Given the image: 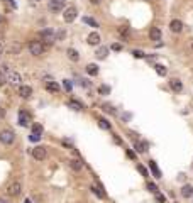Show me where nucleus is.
<instances>
[{"label": "nucleus", "instance_id": "1", "mask_svg": "<svg viewBox=\"0 0 193 203\" xmlns=\"http://www.w3.org/2000/svg\"><path fill=\"white\" fill-rule=\"evenodd\" d=\"M2 68H3V71H5V74H7V81H10L12 85H20V74L19 73L9 69V66H2Z\"/></svg>", "mask_w": 193, "mask_h": 203}, {"label": "nucleus", "instance_id": "2", "mask_svg": "<svg viewBox=\"0 0 193 203\" xmlns=\"http://www.w3.org/2000/svg\"><path fill=\"white\" fill-rule=\"evenodd\" d=\"M29 51H31L32 56H41L43 51H44L43 43H41V41H31V43H29Z\"/></svg>", "mask_w": 193, "mask_h": 203}, {"label": "nucleus", "instance_id": "3", "mask_svg": "<svg viewBox=\"0 0 193 203\" xmlns=\"http://www.w3.org/2000/svg\"><path fill=\"white\" fill-rule=\"evenodd\" d=\"M41 39H43L46 44H53L54 41H56V32H54L53 29H44V31H41Z\"/></svg>", "mask_w": 193, "mask_h": 203}, {"label": "nucleus", "instance_id": "4", "mask_svg": "<svg viewBox=\"0 0 193 203\" xmlns=\"http://www.w3.org/2000/svg\"><path fill=\"white\" fill-rule=\"evenodd\" d=\"M14 140H15V135H14V132H12V130H2V132H0V142H2V144L10 146Z\"/></svg>", "mask_w": 193, "mask_h": 203}, {"label": "nucleus", "instance_id": "5", "mask_svg": "<svg viewBox=\"0 0 193 203\" xmlns=\"http://www.w3.org/2000/svg\"><path fill=\"white\" fill-rule=\"evenodd\" d=\"M20 191H22V185H20L19 181L9 185V188H7V195H9V196H17V195H20Z\"/></svg>", "mask_w": 193, "mask_h": 203}, {"label": "nucleus", "instance_id": "6", "mask_svg": "<svg viewBox=\"0 0 193 203\" xmlns=\"http://www.w3.org/2000/svg\"><path fill=\"white\" fill-rule=\"evenodd\" d=\"M32 156H34V159H37V161H43V159H46V156H48V151H46L43 146H36L32 149Z\"/></svg>", "mask_w": 193, "mask_h": 203}, {"label": "nucleus", "instance_id": "7", "mask_svg": "<svg viewBox=\"0 0 193 203\" xmlns=\"http://www.w3.org/2000/svg\"><path fill=\"white\" fill-rule=\"evenodd\" d=\"M63 19H65L66 22H73V20L76 19V9H75V7H68V9L65 10Z\"/></svg>", "mask_w": 193, "mask_h": 203}, {"label": "nucleus", "instance_id": "8", "mask_svg": "<svg viewBox=\"0 0 193 203\" xmlns=\"http://www.w3.org/2000/svg\"><path fill=\"white\" fill-rule=\"evenodd\" d=\"M29 122H31V115H29L26 110H20V112H19V124H20L22 127H27Z\"/></svg>", "mask_w": 193, "mask_h": 203}, {"label": "nucleus", "instance_id": "9", "mask_svg": "<svg viewBox=\"0 0 193 203\" xmlns=\"http://www.w3.org/2000/svg\"><path fill=\"white\" fill-rule=\"evenodd\" d=\"M19 95L22 98H29L32 95V88L29 85H22V86H19Z\"/></svg>", "mask_w": 193, "mask_h": 203}, {"label": "nucleus", "instance_id": "10", "mask_svg": "<svg viewBox=\"0 0 193 203\" xmlns=\"http://www.w3.org/2000/svg\"><path fill=\"white\" fill-rule=\"evenodd\" d=\"M170 29H171L173 32H181V31H183V22H181V20H178V19L171 20Z\"/></svg>", "mask_w": 193, "mask_h": 203}, {"label": "nucleus", "instance_id": "11", "mask_svg": "<svg viewBox=\"0 0 193 203\" xmlns=\"http://www.w3.org/2000/svg\"><path fill=\"white\" fill-rule=\"evenodd\" d=\"M170 86H171V90H173V92H181L183 90V83L180 80H176V78H173V80H170Z\"/></svg>", "mask_w": 193, "mask_h": 203}, {"label": "nucleus", "instance_id": "12", "mask_svg": "<svg viewBox=\"0 0 193 203\" xmlns=\"http://www.w3.org/2000/svg\"><path fill=\"white\" fill-rule=\"evenodd\" d=\"M86 43L90 44V46H96V44H100V36L96 34V32H91V34L86 37Z\"/></svg>", "mask_w": 193, "mask_h": 203}, {"label": "nucleus", "instance_id": "13", "mask_svg": "<svg viewBox=\"0 0 193 203\" xmlns=\"http://www.w3.org/2000/svg\"><path fill=\"white\" fill-rule=\"evenodd\" d=\"M63 7H65V3H61V2H56V0H51V2L48 3V9L51 10V12H58V10H61Z\"/></svg>", "mask_w": 193, "mask_h": 203}, {"label": "nucleus", "instance_id": "14", "mask_svg": "<svg viewBox=\"0 0 193 203\" xmlns=\"http://www.w3.org/2000/svg\"><path fill=\"white\" fill-rule=\"evenodd\" d=\"M181 196L183 198H191L193 196V186L191 185H185L181 188Z\"/></svg>", "mask_w": 193, "mask_h": 203}, {"label": "nucleus", "instance_id": "15", "mask_svg": "<svg viewBox=\"0 0 193 203\" xmlns=\"http://www.w3.org/2000/svg\"><path fill=\"white\" fill-rule=\"evenodd\" d=\"M134 147H136V151H137V152H141V154H142V152L148 151L149 144L146 142V140H141V142H136V144H134Z\"/></svg>", "mask_w": 193, "mask_h": 203}, {"label": "nucleus", "instance_id": "16", "mask_svg": "<svg viewBox=\"0 0 193 203\" xmlns=\"http://www.w3.org/2000/svg\"><path fill=\"white\" fill-rule=\"evenodd\" d=\"M149 37L153 41H161V31H159L158 27H151L149 31Z\"/></svg>", "mask_w": 193, "mask_h": 203}, {"label": "nucleus", "instance_id": "17", "mask_svg": "<svg viewBox=\"0 0 193 203\" xmlns=\"http://www.w3.org/2000/svg\"><path fill=\"white\" fill-rule=\"evenodd\" d=\"M46 90L51 92V93H58L60 92V85H58L56 81H48V83H46Z\"/></svg>", "mask_w": 193, "mask_h": 203}, {"label": "nucleus", "instance_id": "18", "mask_svg": "<svg viewBox=\"0 0 193 203\" xmlns=\"http://www.w3.org/2000/svg\"><path fill=\"white\" fill-rule=\"evenodd\" d=\"M95 54H96V58H98V59H105L107 54H108V48H105V46L98 48V51H96Z\"/></svg>", "mask_w": 193, "mask_h": 203}, {"label": "nucleus", "instance_id": "19", "mask_svg": "<svg viewBox=\"0 0 193 203\" xmlns=\"http://www.w3.org/2000/svg\"><path fill=\"white\" fill-rule=\"evenodd\" d=\"M86 73L90 74V76H96V74H98V66L93 64V63L88 64V66H86Z\"/></svg>", "mask_w": 193, "mask_h": 203}, {"label": "nucleus", "instance_id": "20", "mask_svg": "<svg viewBox=\"0 0 193 203\" xmlns=\"http://www.w3.org/2000/svg\"><path fill=\"white\" fill-rule=\"evenodd\" d=\"M70 168L73 169V171H81V168H83V164L80 163L78 159H71L70 161Z\"/></svg>", "mask_w": 193, "mask_h": 203}, {"label": "nucleus", "instance_id": "21", "mask_svg": "<svg viewBox=\"0 0 193 203\" xmlns=\"http://www.w3.org/2000/svg\"><path fill=\"white\" fill-rule=\"evenodd\" d=\"M66 53H68V58H70L71 61H78V59H80V54H78V51H76V49L70 48Z\"/></svg>", "mask_w": 193, "mask_h": 203}, {"label": "nucleus", "instance_id": "22", "mask_svg": "<svg viewBox=\"0 0 193 203\" xmlns=\"http://www.w3.org/2000/svg\"><path fill=\"white\" fill-rule=\"evenodd\" d=\"M68 105H70L73 110H83V105H81V103H80L78 100H70Z\"/></svg>", "mask_w": 193, "mask_h": 203}, {"label": "nucleus", "instance_id": "23", "mask_svg": "<svg viewBox=\"0 0 193 203\" xmlns=\"http://www.w3.org/2000/svg\"><path fill=\"white\" fill-rule=\"evenodd\" d=\"M149 166H151V171L154 173V176H156V178H161V171L158 169V166H156V163H154V161H149Z\"/></svg>", "mask_w": 193, "mask_h": 203}, {"label": "nucleus", "instance_id": "24", "mask_svg": "<svg viewBox=\"0 0 193 203\" xmlns=\"http://www.w3.org/2000/svg\"><path fill=\"white\" fill-rule=\"evenodd\" d=\"M154 68H156V73L159 74V76H166V73H168L166 66H163V64H156Z\"/></svg>", "mask_w": 193, "mask_h": 203}, {"label": "nucleus", "instance_id": "25", "mask_svg": "<svg viewBox=\"0 0 193 203\" xmlns=\"http://www.w3.org/2000/svg\"><path fill=\"white\" fill-rule=\"evenodd\" d=\"M83 22L88 24L90 27H98V22H96V20H93L91 17H83Z\"/></svg>", "mask_w": 193, "mask_h": 203}, {"label": "nucleus", "instance_id": "26", "mask_svg": "<svg viewBox=\"0 0 193 203\" xmlns=\"http://www.w3.org/2000/svg\"><path fill=\"white\" fill-rule=\"evenodd\" d=\"M91 191H93L98 198H103V196H105V193L102 191V188H100V186H91Z\"/></svg>", "mask_w": 193, "mask_h": 203}, {"label": "nucleus", "instance_id": "27", "mask_svg": "<svg viewBox=\"0 0 193 203\" xmlns=\"http://www.w3.org/2000/svg\"><path fill=\"white\" fill-rule=\"evenodd\" d=\"M98 125L102 127V129H105V130H108V129H110V124H108L105 119H98Z\"/></svg>", "mask_w": 193, "mask_h": 203}, {"label": "nucleus", "instance_id": "28", "mask_svg": "<svg viewBox=\"0 0 193 203\" xmlns=\"http://www.w3.org/2000/svg\"><path fill=\"white\" fill-rule=\"evenodd\" d=\"M32 132L43 135V125H41V124H34V125H32Z\"/></svg>", "mask_w": 193, "mask_h": 203}, {"label": "nucleus", "instance_id": "29", "mask_svg": "<svg viewBox=\"0 0 193 203\" xmlns=\"http://www.w3.org/2000/svg\"><path fill=\"white\" fill-rule=\"evenodd\" d=\"M9 53H10V54H19V53H20V46H19V44H12L10 49H9Z\"/></svg>", "mask_w": 193, "mask_h": 203}, {"label": "nucleus", "instance_id": "30", "mask_svg": "<svg viewBox=\"0 0 193 203\" xmlns=\"http://www.w3.org/2000/svg\"><path fill=\"white\" fill-rule=\"evenodd\" d=\"M103 112H107V114H112V115H115L117 112H115V109L112 105H108V103H105V105H103Z\"/></svg>", "mask_w": 193, "mask_h": 203}, {"label": "nucleus", "instance_id": "31", "mask_svg": "<svg viewBox=\"0 0 193 203\" xmlns=\"http://www.w3.org/2000/svg\"><path fill=\"white\" fill-rule=\"evenodd\" d=\"M63 86H65L66 92H71V90H73V83H71L70 80H63Z\"/></svg>", "mask_w": 193, "mask_h": 203}, {"label": "nucleus", "instance_id": "32", "mask_svg": "<svg viewBox=\"0 0 193 203\" xmlns=\"http://www.w3.org/2000/svg\"><path fill=\"white\" fill-rule=\"evenodd\" d=\"M132 56H134V58H144L146 54H144V51H141V49H134V51H132Z\"/></svg>", "mask_w": 193, "mask_h": 203}, {"label": "nucleus", "instance_id": "33", "mask_svg": "<svg viewBox=\"0 0 193 203\" xmlns=\"http://www.w3.org/2000/svg\"><path fill=\"white\" fill-rule=\"evenodd\" d=\"M98 92L102 93V95H108V93H110V88H108V86H105V85H103V86H100V88H98Z\"/></svg>", "mask_w": 193, "mask_h": 203}, {"label": "nucleus", "instance_id": "34", "mask_svg": "<svg viewBox=\"0 0 193 203\" xmlns=\"http://www.w3.org/2000/svg\"><path fill=\"white\" fill-rule=\"evenodd\" d=\"M65 36H66L65 31H58L56 32V41H63V39H65Z\"/></svg>", "mask_w": 193, "mask_h": 203}, {"label": "nucleus", "instance_id": "35", "mask_svg": "<svg viewBox=\"0 0 193 203\" xmlns=\"http://www.w3.org/2000/svg\"><path fill=\"white\" fill-rule=\"evenodd\" d=\"M148 190L151 193H158V186L154 185V183H148Z\"/></svg>", "mask_w": 193, "mask_h": 203}, {"label": "nucleus", "instance_id": "36", "mask_svg": "<svg viewBox=\"0 0 193 203\" xmlns=\"http://www.w3.org/2000/svg\"><path fill=\"white\" fill-rule=\"evenodd\" d=\"M39 139H41V135H39V134H34V132H32V134L29 135V140H32V142H37Z\"/></svg>", "mask_w": 193, "mask_h": 203}, {"label": "nucleus", "instance_id": "37", "mask_svg": "<svg viewBox=\"0 0 193 203\" xmlns=\"http://www.w3.org/2000/svg\"><path fill=\"white\" fill-rule=\"evenodd\" d=\"M5 83H7V76H5L2 71H0V86H3Z\"/></svg>", "mask_w": 193, "mask_h": 203}, {"label": "nucleus", "instance_id": "38", "mask_svg": "<svg viewBox=\"0 0 193 203\" xmlns=\"http://www.w3.org/2000/svg\"><path fill=\"white\" fill-rule=\"evenodd\" d=\"M137 169H139V173H141L142 176H148V171H146L144 166H141V164H139V166H137Z\"/></svg>", "mask_w": 193, "mask_h": 203}, {"label": "nucleus", "instance_id": "39", "mask_svg": "<svg viewBox=\"0 0 193 203\" xmlns=\"http://www.w3.org/2000/svg\"><path fill=\"white\" fill-rule=\"evenodd\" d=\"M156 200H158L159 203H166V198L163 196V195H159V193H156Z\"/></svg>", "mask_w": 193, "mask_h": 203}, {"label": "nucleus", "instance_id": "40", "mask_svg": "<svg viewBox=\"0 0 193 203\" xmlns=\"http://www.w3.org/2000/svg\"><path fill=\"white\" fill-rule=\"evenodd\" d=\"M112 49H114V51H120L122 46H120V44H112Z\"/></svg>", "mask_w": 193, "mask_h": 203}, {"label": "nucleus", "instance_id": "41", "mask_svg": "<svg viewBox=\"0 0 193 203\" xmlns=\"http://www.w3.org/2000/svg\"><path fill=\"white\" fill-rule=\"evenodd\" d=\"M90 2H91V3H93V5H98V3H100V2H102V0H90Z\"/></svg>", "mask_w": 193, "mask_h": 203}, {"label": "nucleus", "instance_id": "42", "mask_svg": "<svg viewBox=\"0 0 193 203\" xmlns=\"http://www.w3.org/2000/svg\"><path fill=\"white\" fill-rule=\"evenodd\" d=\"M9 3H10V7H17V3H15L14 0H9Z\"/></svg>", "mask_w": 193, "mask_h": 203}, {"label": "nucleus", "instance_id": "43", "mask_svg": "<svg viewBox=\"0 0 193 203\" xmlns=\"http://www.w3.org/2000/svg\"><path fill=\"white\" fill-rule=\"evenodd\" d=\"M3 115H5V110H3V109H0V117H3Z\"/></svg>", "mask_w": 193, "mask_h": 203}, {"label": "nucleus", "instance_id": "44", "mask_svg": "<svg viewBox=\"0 0 193 203\" xmlns=\"http://www.w3.org/2000/svg\"><path fill=\"white\" fill-rule=\"evenodd\" d=\"M0 203H9L7 200H3V198H0Z\"/></svg>", "mask_w": 193, "mask_h": 203}, {"label": "nucleus", "instance_id": "45", "mask_svg": "<svg viewBox=\"0 0 193 203\" xmlns=\"http://www.w3.org/2000/svg\"><path fill=\"white\" fill-rule=\"evenodd\" d=\"M24 203H32V201L29 200V198H26V200H24Z\"/></svg>", "mask_w": 193, "mask_h": 203}, {"label": "nucleus", "instance_id": "46", "mask_svg": "<svg viewBox=\"0 0 193 203\" xmlns=\"http://www.w3.org/2000/svg\"><path fill=\"white\" fill-rule=\"evenodd\" d=\"M56 2H61V3H65V2H66V0H56Z\"/></svg>", "mask_w": 193, "mask_h": 203}, {"label": "nucleus", "instance_id": "47", "mask_svg": "<svg viewBox=\"0 0 193 203\" xmlns=\"http://www.w3.org/2000/svg\"><path fill=\"white\" fill-rule=\"evenodd\" d=\"M0 24H2V15H0Z\"/></svg>", "mask_w": 193, "mask_h": 203}, {"label": "nucleus", "instance_id": "48", "mask_svg": "<svg viewBox=\"0 0 193 203\" xmlns=\"http://www.w3.org/2000/svg\"><path fill=\"white\" fill-rule=\"evenodd\" d=\"M191 48H193V46H191Z\"/></svg>", "mask_w": 193, "mask_h": 203}]
</instances>
